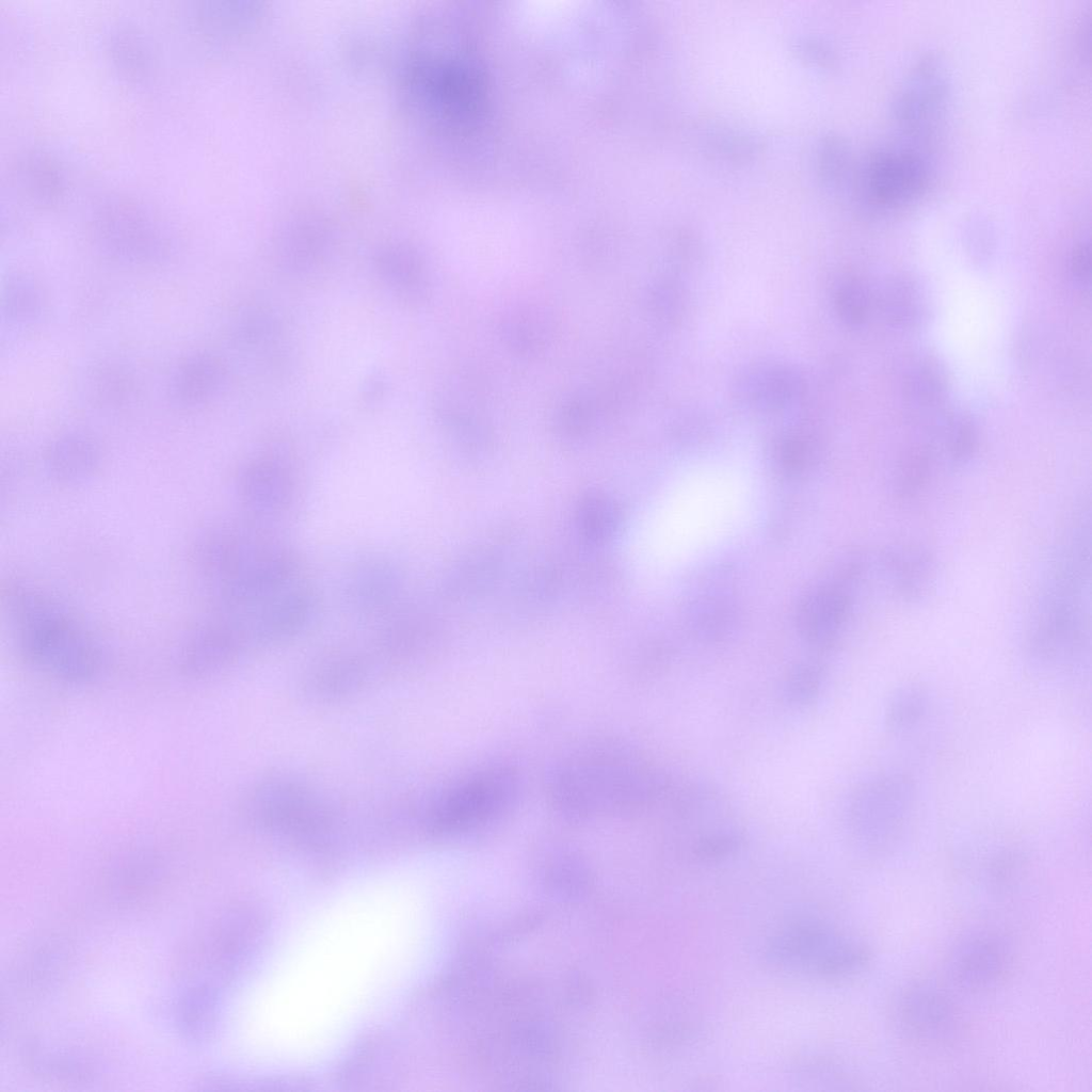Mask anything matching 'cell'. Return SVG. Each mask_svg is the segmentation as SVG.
I'll return each mask as SVG.
<instances>
[{"label": "cell", "instance_id": "1", "mask_svg": "<svg viewBox=\"0 0 1092 1092\" xmlns=\"http://www.w3.org/2000/svg\"><path fill=\"white\" fill-rule=\"evenodd\" d=\"M9 614L18 649L43 672L66 682L86 684L106 662L98 641L46 598L9 592Z\"/></svg>", "mask_w": 1092, "mask_h": 1092}, {"label": "cell", "instance_id": "2", "mask_svg": "<svg viewBox=\"0 0 1092 1092\" xmlns=\"http://www.w3.org/2000/svg\"><path fill=\"white\" fill-rule=\"evenodd\" d=\"M584 755L565 765L552 781L555 802L567 815L639 808L661 789L655 768L633 753L607 750Z\"/></svg>", "mask_w": 1092, "mask_h": 1092}, {"label": "cell", "instance_id": "3", "mask_svg": "<svg viewBox=\"0 0 1092 1092\" xmlns=\"http://www.w3.org/2000/svg\"><path fill=\"white\" fill-rule=\"evenodd\" d=\"M518 780L503 767L480 771L448 790L436 803L429 824L438 834L483 828L503 815L517 797Z\"/></svg>", "mask_w": 1092, "mask_h": 1092}, {"label": "cell", "instance_id": "4", "mask_svg": "<svg viewBox=\"0 0 1092 1092\" xmlns=\"http://www.w3.org/2000/svg\"><path fill=\"white\" fill-rule=\"evenodd\" d=\"M892 1015L906 1039L922 1045L946 1044L961 1029V1014L952 996L928 980L903 986L894 999Z\"/></svg>", "mask_w": 1092, "mask_h": 1092}, {"label": "cell", "instance_id": "5", "mask_svg": "<svg viewBox=\"0 0 1092 1092\" xmlns=\"http://www.w3.org/2000/svg\"><path fill=\"white\" fill-rule=\"evenodd\" d=\"M1014 952L1009 941L992 931L975 932L952 949L949 971L953 983L970 993L1000 986L1012 973Z\"/></svg>", "mask_w": 1092, "mask_h": 1092}, {"label": "cell", "instance_id": "6", "mask_svg": "<svg viewBox=\"0 0 1092 1092\" xmlns=\"http://www.w3.org/2000/svg\"><path fill=\"white\" fill-rule=\"evenodd\" d=\"M947 95L948 86L940 65L930 58L924 59L897 98L895 113L899 124L912 132L932 128L945 110Z\"/></svg>", "mask_w": 1092, "mask_h": 1092}, {"label": "cell", "instance_id": "7", "mask_svg": "<svg viewBox=\"0 0 1092 1092\" xmlns=\"http://www.w3.org/2000/svg\"><path fill=\"white\" fill-rule=\"evenodd\" d=\"M903 784L896 780L874 782L864 788L852 804L853 824L868 842L893 840L906 812Z\"/></svg>", "mask_w": 1092, "mask_h": 1092}, {"label": "cell", "instance_id": "8", "mask_svg": "<svg viewBox=\"0 0 1092 1092\" xmlns=\"http://www.w3.org/2000/svg\"><path fill=\"white\" fill-rule=\"evenodd\" d=\"M928 170L912 151H890L879 156L870 171V190L874 200L885 207H901L920 197L928 186Z\"/></svg>", "mask_w": 1092, "mask_h": 1092}, {"label": "cell", "instance_id": "9", "mask_svg": "<svg viewBox=\"0 0 1092 1092\" xmlns=\"http://www.w3.org/2000/svg\"><path fill=\"white\" fill-rule=\"evenodd\" d=\"M848 938L821 922L798 921L772 937L769 954L780 964L816 974L823 961Z\"/></svg>", "mask_w": 1092, "mask_h": 1092}, {"label": "cell", "instance_id": "10", "mask_svg": "<svg viewBox=\"0 0 1092 1092\" xmlns=\"http://www.w3.org/2000/svg\"><path fill=\"white\" fill-rule=\"evenodd\" d=\"M131 200L107 199L95 214V230L111 246L151 247L158 240L155 221L142 205Z\"/></svg>", "mask_w": 1092, "mask_h": 1092}, {"label": "cell", "instance_id": "11", "mask_svg": "<svg viewBox=\"0 0 1092 1092\" xmlns=\"http://www.w3.org/2000/svg\"><path fill=\"white\" fill-rule=\"evenodd\" d=\"M13 179L29 200L41 206L58 204L66 190L65 173L59 161L42 150L21 155L14 164Z\"/></svg>", "mask_w": 1092, "mask_h": 1092}, {"label": "cell", "instance_id": "12", "mask_svg": "<svg viewBox=\"0 0 1092 1092\" xmlns=\"http://www.w3.org/2000/svg\"><path fill=\"white\" fill-rule=\"evenodd\" d=\"M846 596L834 590H821L808 596L799 611V625L804 636L818 644L830 642L847 613Z\"/></svg>", "mask_w": 1092, "mask_h": 1092}, {"label": "cell", "instance_id": "13", "mask_svg": "<svg viewBox=\"0 0 1092 1092\" xmlns=\"http://www.w3.org/2000/svg\"><path fill=\"white\" fill-rule=\"evenodd\" d=\"M108 45L110 59L122 77L134 83L145 82L150 77L154 67L151 49L136 29H116Z\"/></svg>", "mask_w": 1092, "mask_h": 1092}, {"label": "cell", "instance_id": "14", "mask_svg": "<svg viewBox=\"0 0 1092 1092\" xmlns=\"http://www.w3.org/2000/svg\"><path fill=\"white\" fill-rule=\"evenodd\" d=\"M381 277L396 292L406 298L415 294L421 285V264L407 251H389L376 260Z\"/></svg>", "mask_w": 1092, "mask_h": 1092}, {"label": "cell", "instance_id": "15", "mask_svg": "<svg viewBox=\"0 0 1092 1092\" xmlns=\"http://www.w3.org/2000/svg\"><path fill=\"white\" fill-rule=\"evenodd\" d=\"M243 486L251 501L262 507L279 505L288 494L286 477L271 464H258L248 469Z\"/></svg>", "mask_w": 1092, "mask_h": 1092}, {"label": "cell", "instance_id": "16", "mask_svg": "<svg viewBox=\"0 0 1092 1092\" xmlns=\"http://www.w3.org/2000/svg\"><path fill=\"white\" fill-rule=\"evenodd\" d=\"M219 374V367L212 360L195 359L188 364L179 375L177 386L179 395L189 401L204 398L216 385Z\"/></svg>", "mask_w": 1092, "mask_h": 1092}, {"label": "cell", "instance_id": "17", "mask_svg": "<svg viewBox=\"0 0 1092 1092\" xmlns=\"http://www.w3.org/2000/svg\"><path fill=\"white\" fill-rule=\"evenodd\" d=\"M820 671L813 665H803L791 672L786 684L787 695L797 703H807L820 687Z\"/></svg>", "mask_w": 1092, "mask_h": 1092}, {"label": "cell", "instance_id": "18", "mask_svg": "<svg viewBox=\"0 0 1092 1092\" xmlns=\"http://www.w3.org/2000/svg\"><path fill=\"white\" fill-rule=\"evenodd\" d=\"M739 847V839L733 834H717L700 840L695 854L707 861L720 860L734 853Z\"/></svg>", "mask_w": 1092, "mask_h": 1092}, {"label": "cell", "instance_id": "19", "mask_svg": "<svg viewBox=\"0 0 1092 1092\" xmlns=\"http://www.w3.org/2000/svg\"><path fill=\"white\" fill-rule=\"evenodd\" d=\"M914 691H908L896 700L892 711L893 722L896 727L904 726L908 722L915 721L922 710V696Z\"/></svg>", "mask_w": 1092, "mask_h": 1092}, {"label": "cell", "instance_id": "20", "mask_svg": "<svg viewBox=\"0 0 1092 1092\" xmlns=\"http://www.w3.org/2000/svg\"><path fill=\"white\" fill-rule=\"evenodd\" d=\"M1074 270L1079 275H1085V271L1089 269V251L1086 246H1080L1074 255L1073 259Z\"/></svg>", "mask_w": 1092, "mask_h": 1092}]
</instances>
